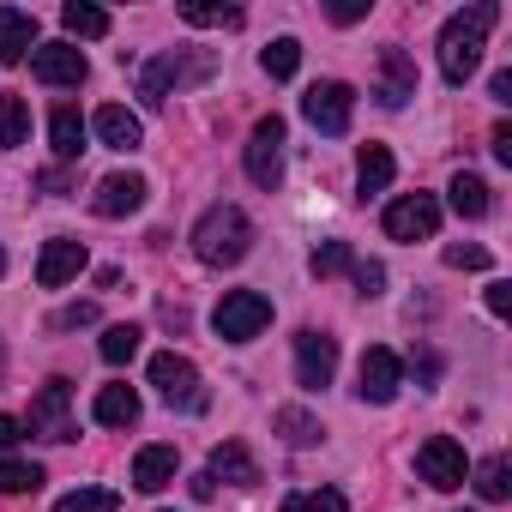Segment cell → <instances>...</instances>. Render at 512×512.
<instances>
[{"mask_svg": "<svg viewBox=\"0 0 512 512\" xmlns=\"http://www.w3.org/2000/svg\"><path fill=\"white\" fill-rule=\"evenodd\" d=\"M494 25H500L494 0H476V7H464V13L446 19V31H440V73H446V85H464L482 67V43H488Z\"/></svg>", "mask_w": 512, "mask_h": 512, "instance_id": "cell-1", "label": "cell"}, {"mask_svg": "<svg viewBox=\"0 0 512 512\" xmlns=\"http://www.w3.org/2000/svg\"><path fill=\"white\" fill-rule=\"evenodd\" d=\"M247 247H253V217L241 205H211L199 223H193V253L205 266H241L247 260Z\"/></svg>", "mask_w": 512, "mask_h": 512, "instance_id": "cell-2", "label": "cell"}, {"mask_svg": "<svg viewBox=\"0 0 512 512\" xmlns=\"http://www.w3.org/2000/svg\"><path fill=\"white\" fill-rule=\"evenodd\" d=\"M211 55L205 49H163L145 73H139V97L151 103V109H163L169 103V91H187V85H199V79H211Z\"/></svg>", "mask_w": 512, "mask_h": 512, "instance_id": "cell-3", "label": "cell"}, {"mask_svg": "<svg viewBox=\"0 0 512 512\" xmlns=\"http://www.w3.org/2000/svg\"><path fill=\"white\" fill-rule=\"evenodd\" d=\"M211 326H217L223 344H247V338H260V332L272 326V302H266L260 290H229V296L217 302Z\"/></svg>", "mask_w": 512, "mask_h": 512, "instance_id": "cell-4", "label": "cell"}, {"mask_svg": "<svg viewBox=\"0 0 512 512\" xmlns=\"http://www.w3.org/2000/svg\"><path fill=\"white\" fill-rule=\"evenodd\" d=\"M247 181L253 187H278L284 181V115H260L247 133Z\"/></svg>", "mask_w": 512, "mask_h": 512, "instance_id": "cell-5", "label": "cell"}, {"mask_svg": "<svg viewBox=\"0 0 512 512\" xmlns=\"http://www.w3.org/2000/svg\"><path fill=\"white\" fill-rule=\"evenodd\" d=\"M151 386H157V398H163L169 410H205V386H199V368H193L187 356H175V350L151 356Z\"/></svg>", "mask_w": 512, "mask_h": 512, "instance_id": "cell-6", "label": "cell"}, {"mask_svg": "<svg viewBox=\"0 0 512 512\" xmlns=\"http://www.w3.org/2000/svg\"><path fill=\"white\" fill-rule=\"evenodd\" d=\"M31 434H43V440H79V428H73V380H43L37 386V398H31V422H25Z\"/></svg>", "mask_w": 512, "mask_h": 512, "instance_id": "cell-7", "label": "cell"}, {"mask_svg": "<svg viewBox=\"0 0 512 512\" xmlns=\"http://www.w3.org/2000/svg\"><path fill=\"white\" fill-rule=\"evenodd\" d=\"M302 115L320 127V133H350V115H356V91L344 85V79H320V85H308V97H302Z\"/></svg>", "mask_w": 512, "mask_h": 512, "instance_id": "cell-8", "label": "cell"}, {"mask_svg": "<svg viewBox=\"0 0 512 512\" xmlns=\"http://www.w3.org/2000/svg\"><path fill=\"white\" fill-rule=\"evenodd\" d=\"M416 476L428 482V488H464V476H470V464H464V446L452 440V434H434V440H422L416 446Z\"/></svg>", "mask_w": 512, "mask_h": 512, "instance_id": "cell-9", "label": "cell"}, {"mask_svg": "<svg viewBox=\"0 0 512 512\" xmlns=\"http://www.w3.org/2000/svg\"><path fill=\"white\" fill-rule=\"evenodd\" d=\"M398 386H404V362H398L386 344L362 350V368H356V398H362V404H392V398H398Z\"/></svg>", "mask_w": 512, "mask_h": 512, "instance_id": "cell-10", "label": "cell"}, {"mask_svg": "<svg viewBox=\"0 0 512 512\" xmlns=\"http://www.w3.org/2000/svg\"><path fill=\"white\" fill-rule=\"evenodd\" d=\"M434 229H440L434 193H404V199L386 205V235H392V241H428Z\"/></svg>", "mask_w": 512, "mask_h": 512, "instance_id": "cell-11", "label": "cell"}, {"mask_svg": "<svg viewBox=\"0 0 512 512\" xmlns=\"http://www.w3.org/2000/svg\"><path fill=\"white\" fill-rule=\"evenodd\" d=\"M332 374H338V338H326V332H296V380L308 386V392H326L332 386Z\"/></svg>", "mask_w": 512, "mask_h": 512, "instance_id": "cell-12", "label": "cell"}, {"mask_svg": "<svg viewBox=\"0 0 512 512\" xmlns=\"http://www.w3.org/2000/svg\"><path fill=\"white\" fill-rule=\"evenodd\" d=\"M145 175H133V169H115V175H103L97 181V193H91V211L97 217H133L139 205H145Z\"/></svg>", "mask_w": 512, "mask_h": 512, "instance_id": "cell-13", "label": "cell"}, {"mask_svg": "<svg viewBox=\"0 0 512 512\" xmlns=\"http://www.w3.org/2000/svg\"><path fill=\"white\" fill-rule=\"evenodd\" d=\"M31 73H37L43 85H85L91 61H85L73 43H37V49H31Z\"/></svg>", "mask_w": 512, "mask_h": 512, "instance_id": "cell-14", "label": "cell"}, {"mask_svg": "<svg viewBox=\"0 0 512 512\" xmlns=\"http://www.w3.org/2000/svg\"><path fill=\"white\" fill-rule=\"evenodd\" d=\"M79 272H85V241H73V235L43 241V260H37V284H43V290H61V284H73Z\"/></svg>", "mask_w": 512, "mask_h": 512, "instance_id": "cell-15", "label": "cell"}, {"mask_svg": "<svg viewBox=\"0 0 512 512\" xmlns=\"http://www.w3.org/2000/svg\"><path fill=\"white\" fill-rule=\"evenodd\" d=\"M386 109H404L410 97H416V61L398 49V43H386L380 49V91H374Z\"/></svg>", "mask_w": 512, "mask_h": 512, "instance_id": "cell-16", "label": "cell"}, {"mask_svg": "<svg viewBox=\"0 0 512 512\" xmlns=\"http://www.w3.org/2000/svg\"><path fill=\"white\" fill-rule=\"evenodd\" d=\"M31 49H37V13L0 7V67H19Z\"/></svg>", "mask_w": 512, "mask_h": 512, "instance_id": "cell-17", "label": "cell"}, {"mask_svg": "<svg viewBox=\"0 0 512 512\" xmlns=\"http://www.w3.org/2000/svg\"><path fill=\"white\" fill-rule=\"evenodd\" d=\"M91 133H97L109 151H139V139H145L139 115H133V109H121V103H103V109L91 115Z\"/></svg>", "mask_w": 512, "mask_h": 512, "instance_id": "cell-18", "label": "cell"}, {"mask_svg": "<svg viewBox=\"0 0 512 512\" xmlns=\"http://www.w3.org/2000/svg\"><path fill=\"white\" fill-rule=\"evenodd\" d=\"M85 133H91V127H85V115H79L73 103H55V109H49V145H55L61 163H79V157H85Z\"/></svg>", "mask_w": 512, "mask_h": 512, "instance_id": "cell-19", "label": "cell"}, {"mask_svg": "<svg viewBox=\"0 0 512 512\" xmlns=\"http://www.w3.org/2000/svg\"><path fill=\"white\" fill-rule=\"evenodd\" d=\"M211 482H235V488H253L260 482V464H253V452L241 446V440H223V446H211V470H205Z\"/></svg>", "mask_w": 512, "mask_h": 512, "instance_id": "cell-20", "label": "cell"}, {"mask_svg": "<svg viewBox=\"0 0 512 512\" xmlns=\"http://www.w3.org/2000/svg\"><path fill=\"white\" fill-rule=\"evenodd\" d=\"M175 470H181V452H175V446H145V452L133 458V488H139V494H157V488L175 482Z\"/></svg>", "mask_w": 512, "mask_h": 512, "instance_id": "cell-21", "label": "cell"}, {"mask_svg": "<svg viewBox=\"0 0 512 512\" xmlns=\"http://www.w3.org/2000/svg\"><path fill=\"white\" fill-rule=\"evenodd\" d=\"M91 416H97L103 428H133V422H139V392H133V386H103L97 404H91Z\"/></svg>", "mask_w": 512, "mask_h": 512, "instance_id": "cell-22", "label": "cell"}, {"mask_svg": "<svg viewBox=\"0 0 512 512\" xmlns=\"http://www.w3.org/2000/svg\"><path fill=\"white\" fill-rule=\"evenodd\" d=\"M392 151L386 145H362V157H356V187H362V199H374V193H386L392 187Z\"/></svg>", "mask_w": 512, "mask_h": 512, "instance_id": "cell-23", "label": "cell"}, {"mask_svg": "<svg viewBox=\"0 0 512 512\" xmlns=\"http://www.w3.org/2000/svg\"><path fill=\"white\" fill-rule=\"evenodd\" d=\"M25 139H31V103L19 91H0V145L19 151Z\"/></svg>", "mask_w": 512, "mask_h": 512, "instance_id": "cell-24", "label": "cell"}, {"mask_svg": "<svg viewBox=\"0 0 512 512\" xmlns=\"http://www.w3.org/2000/svg\"><path fill=\"white\" fill-rule=\"evenodd\" d=\"M452 211H458V217H470V223H476V217H488V211H494V199H488V181L458 169V175H452Z\"/></svg>", "mask_w": 512, "mask_h": 512, "instance_id": "cell-25", "label": "cell"}, {"mask_svg": "<svg viewBox=\"0 0 512 512\" xmlns=\"http://www.w3.org/2000/svg\"><path fill=\"white\" fill-rule=\"evenodd\" d=\"M61 25H67V37H109V13L103 7H85V0H67Z\"/></svg>", "mask_w": 512, "mask_h": 512, "instance_id": "cell-26", "label": "cell"}, {"mask_svg": "<svg viewBox=\"0 0 512 512\" xmlns=\"http://www.w3.org/2000/svg\"><path fill=\"white\" fill-rule=\"evenodd\" d=\"M139 338H145L139 326H109V332H103V344H97V356H103L109 368H121V362H133V356H139Z\"/></svg>", "mask_w": 512, "mask_h": 512, "instance_id": "cell-27", "label": "cell"}, {"mask_svg": "<svg viewBox=\"0 0 512 512\" xmlns=\"http://www.w3.org/2000/svg\"><path fill=\"white\" fill-rule=\"evenodd\" d=\"M37 488H43V464L0 458V494H37Z\"/></svg>", "mask_w": 512, "mask_h": 512, "instance_id": "cell-28", "label": "cell"}, {"mask_svg": "<svg viewBox=\"0 0 512 512\" xmlns=\"http://www.w3.org/2000/svg\"><path fill=\"white\" fill-rule=\"evenodd\" d=\"M476 494L482 500H506L512 494V464L506 458H482L476 464Z\"/></svg>", "mask_w": 512, "mask_h": 512, "instance_id": "cell-29", "label": "cell"}, {"mask_svg": "<svg viewBox=\"0 0 512 512\" xmlns=\"http://www.w3.org/2000/svg\"><path fill=\"white\" fill-rule=\"evenodd\" d=\"M115 506H121L115 488H73V494L55 500V512H115Z\"/></svg>", "mask_w": 512, "mask_h": 512, "instance_id": "cell-30", "label": "cell"}, {"mask_svg": "<svg viewBox=\"0 0 512 512\" xmlns=\"http://www.w3.org/2000/svg\"><path fill=\"white\" fill-rule=\"evenodd\" d=\"M260 67H266L272 79H296V67H302V43H296V37H278V43L260 55Z\"/></svg>", "mask_w": 512, "mask_h": 512, "instance_id": "cell-31", "label": "cell"}, {"mask_svg": "<svg viewBox=\"0 0 512 512\" xmlns=\"http://www.w3.org/2000/svg\"><path fill=\"white\" fill-rule=\"evenodd\" d=\"M272 422H278V434H284L290 446H314V440H320V422H314L308 410H278Z\"/></svg>", "mask_w": 512, "mask_h": 512, "instance_id": "cell-32", "label": "cell"}, {"mask_svg": "<svg viewBox=\"0 0 512 512\" xmlns=\"http://www.w3.org/2000/svg\"><path fill=\"white\" fill-rule=\"evenodd\" d=\"M284 512H350V506H344L338 488H302V494L284 500Z\"/></svg>", "mask_w": 512, "mask_h": 512, "instance_id": "cell-33", "label": "cell"}, {"mask_svg": "<svg viewBox=\"0 0 512 512\" xmlns=\"http://www.w3.org/2000/svg\"><path fill=\"white\" fill-rule=\"evenodd\" d=\"M181 19H187V25H217V31H235V25H241V7H205V0H187Z\"/></svg>", "mask_w": 512, "mask_h": 512, "instance_id": "cell-34", "label": "cell"}, {"mask_svg": "<svg viewBox=\"0 0 512 512\" xmlns=\"http://www.w3.org/2000/svg\"><path fill=\"white\" fill-rule=\"evenodd\" d=\"M350 266H356L350 241H326V247H314V278H338V272H350Z\"/></svg>", "mask_w": 512, "mask_h": 512, "instance_id": "cell-35", "label": "cell"}, {"mask_svg": "<svg viewBox=\"0 0 512 512\" xmlns=\"http://www.w3.org/2000/svg\"><path fill=\"white\" fill-rule=\"evenodd\" d=\"M446 266H452V272H488L494 260H488V247H464V241H458V247H446Z\"/></svg>", "mask_w": 512, "mask_h": 512, "instance_id": "cell-36", "label": "cell"}, {"mask_svg": "<svg viewBox=\"0 0 512 512\" xmlns=\"http://www.w3.org/2000/svg\"><path fill=\"white\" fill-rule=\"evenodd\" d=\"M79 326H97V302H73L55 314V332H79Z\"/></svg>", "mask_w": 512, "mask_h": 512, "instance_id": "cell-37", "label": "cell"}, {"mask_svg": "<svg viewBox=\"0 0 512 512\" xmlns=\"http://www.w3.org/2000/svg\"><path fill=\"white\" fill-rule=\"evenodd\" d=\"M350 272H356V290H362V296H380V290H386V266H380V260H362V266H350Z\"/></svg>", "mask_w": 512, "mask_h": 512, "instance_id": "cell-38", "label": "cell"}, {"mask_svg": "<svg viewBox=\"0 0 512 512\" xmlns=\"http://www.w3.org/2000/svg\"><path fill=\"white\" fill-rule=\"evenodd\" d=\"M488 314H494V320H506V314H512V284H506V278H500V284H488Z\"/></svg>", "mask_w": 512, "mask_h": 512, "instance_id": "cell-39", "label": "cell"}, {"mask_svg": "<svg viewBox=\"0 0 512 512\" xmlns=\"http://www.w3.org/2000/svg\"><path fill=\"white\" fill-rule=\"evenodd\" d=\"M19 440H25V422L19 416H0V452H13Z\"/></svg>", "mask_w": 512, "mask_h": 512, "instance_id": "cell-40", "label": "cell"}, {"mask_svg": "<svg viewBox=\"0 0 512 512\" xmlns=\"http://www.w3.org/2000/svg\"><path fill=\"white\" fill-rule=\"evenodd\" d=\"M488 145H494V157H500V163H512V127H506V121L494 127V139H488Z\"/></svg>", "mask_w": 512, "mask_h": 512, "instance_id": "cell-41", "label": "cell"}, {"mask_svg": "<svg viewBox=\"0 0 512 512\" xmlns=\"http://www.w3.org/2000/svg\"><path fill=\"white\" fill-rule=\"evenodd\" d=\"M362 13H368V7H362V0H338V7H332V19H338V25H356Z\"/></svg>", "mask_w": 512, "mask_h": 512, "instance_id": "cell-42", "label": "cell"}, {"mask_svg": "<svg viewBox=\"0 0 512 512\" xmlns=\"http://www.w3.org/2000/svg\"><path fill=\"white\" fill-rule=\"evenodd\" d=\"M488 97H494V103H512V73H494V79H488Z\"/></svg>", "mask_w": 512, "mask_h": 512, "instance_id": "cell-43", "label": "cell"}, {"mask_svg": "<svg viewBox=\"0 0 512 512\" xmlns=\"http://www.w3.org/2000/svg\"><path fill=\"white\" fill-rule=\"evenodd\" d=\"M67 187H73L67 169H43V193H67Z\"/></svg>", "mask_w": 512, "mask_h": 512, "instance_id": "cell-44", "label": "cell"}, {"mask_svg": "<svg viewBox=\"0 0 512 512\" xmlns=\"http://www.w3.org/2000/svg\"><path fill=\"white\" fill-rule=\"evenodd\" d=\"M187 488H193V500H211V494H217V482H211V476H205V470H199V476H193V482H187Z\"/></svg>", "mask_w": 512, "mask_h": 512, "instance_id": "cell-45", "label": "cell"}, {"mask_svg": "<svg viewBox=\"0 0 512 512\" xmlns=\"http://www.w3.org/2000/svg\"><path fill=\"white\" fill-rule=\"evenodd\" d=\"M0 278H7V253H0Z\"/></svg>", "mask_w": 512, "mask_h": 512, "instance_id": "cell-46", "label": "cell"}, {"mask_svg": "<svg viewBox=\"0 0 512 512\" xmlns=\"http://www.w3.org/2000/svg\"><path fill=\"white\" fill-rule=\"evenodd\" d=\"M0 362H7V356H0Z\"/></svg>", "mask_w": 512, "mask_h": 512, "instance_id": "cell-47", "label": "cell"}]
</instances>
